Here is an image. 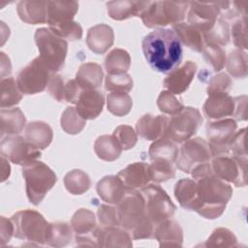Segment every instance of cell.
I'll use <instances>...</instances> for the list:
<instances>
[{
  "label": "cell",
  "mask_w": 248,
  "mask_h": 248,
  "mask_svg": "<svg viewBox=\"0 0 248 248\" xmlns=\"http://www.w3.org/2000/svg\"><path fill=\"white\" fill-rule=\"evenodd\" d=\"M130 66V54L122 48H114L106 56L105 69L108 75H120L127 73Z\"/></svg>",
  "instance_id": "obj_35"
},
{
  "label": "cell",
  "mask_w": 248,
  "mask_h": 248,
  "mask_svg": "<svg viewBox=\"0 0 248 248\" xmlns=\"http://www.w3.org/2000/svg\"><path fill=\"white\" fill-rule=\"evenodd\" d=\"M94 150L100 159L112 162L120 156L123 149L112 135H104L95 140Z\"/></svg>",
  "instance_id": "obj_34"
},
{
  "label": "cell",
  "mask_w": 248,
  "mask_h": 248,
  "mask_svg": "<svg viewBox=\"0 0 248 248\" xmlns=\"http://www.w3.org/2000/svg\"><path fill=\"white\" fill-rule=\"evenodd\" d=\"M247 17H240L236 19L230 32L232 42L239 49L247 48Z\"/></svg>",
  "instance_id": "obj_52"
},
{
  "label": "cell",
  "mask_w": 248,
  "mask_h": 248,
  "mask_svg": "<svg viewBox=\"0 0 248 248\" xmlns=\"http://www.w3.org/2000/svg\"><path fill=\"white\" fill-rule=\"evenodd\" d=\"M116 208L119 226L126 230L133 239L153 237L155 226L147 215L144 200L140 191L127 189L126 195Z\"/></svg>",
  "instance_id": "obj_3"
},
{
  "label": "cell",
  "mask_w": 248,
  "mask_h": 248,
  "mask_svg": "<svg viewBox=\"0 0 248 248\" xmlns=\"http://www.w3.org/2000/svg\"><path fill=\"white\" fill-rule=\"evenodd\" d=\"M205 247H234L237 246L235 235L228 229L217 228L209 235L205 243Z\"/></svg>",
  "instance_id": "obj_46"
},
{
  "label": "cell",
  "mask_w": 248,
  "mask_h": 248,
  "mask_svg": "<svg viewBox=\"0 0 248 248\" xmlns=\"http://www.w3.org/2000/svg\"><path fill=\"white\" fill-rule=\"evenodd\" d=\"M151 180L156 183L165 182L169 179H171L175 175V170L172 166V163L166 160H151L149 165Z\"/></svg>",
  "instance_id": "obj_45"
},
{
  "label": "cell",
  "mask_w": 248,
  "mask_h": 248,
  "mask_svg": "<svg viewBox=\"0 0 248 248\" xmlns=\"http://www.w3.org/2000/svg\"><path fill=\"white\" fill-rule=\"evenodd\" d=\"M140 192L143 197L147 215L154 226L173 216L176 206L159 185H145Z\"/></svg>",
  "instance_id": "obj_8"
},
{
  "label": "cell",
  "mask_w": 248,
  "mask_h": 248,
  "mask_svg": "<svg viewBox=\"0 0 248 248\" xmlns=\"http://www.w3.org/2000/svg\"><path fill=\"white\" fill-rule=\"evenodd\" d=\"M202 52L205 61L213 68L215 72H219L224 68L227 57L226 52L222 46L204 43Z\"/></svg>",
  "instance_id": "obj_44"
},
{
  "label": "cell",
  "mask_w": 248,
  "mask_h": 248,
  "mask_svg": "<svg viewBox=\"0 0 248 248\" xmlns=\"http://www.w3.org/2000/svg\"><path fill=\"white\" fill-rule=\"evenodd\" d=\"M11 220L14 224V235L37 245H46L50 223L38 211L25 209L15 213Z\"/></svg>",
  "instance_id": "obj_4"
},
{
  "label": "cell",
  "mask_w": 248,
  "mask_h": 248,
  "mask_svg": "<svg viewBox=\"0 0 248 248\" xmlns=\"http://www.w3.org/2000/svg\"><path fill=\"white\" fill-rule=\"evenodd\" d=\"M157 106L162 112L170 115L176 114L184 108V106L170 91H162L160 93L157 99Z\"/></svg>",
  "instance_id": "obj_50"
},
{
  "label": "cell",
  "mask_w": 248,
  "mask_h": 248,
  "mask_svg": "<svg viewBox=\"0 0 248 248\" xmlns=\"http://www.w3.org/2000/svg\"><path fill=\"white\" fill-rule=\"evenodd\" d=\"M232 86L230 77L225 73H220L210 78L207 86V94L212 92H228Z\"/></svg>",
  "instance_id": "obj_55"
},
{
  "label": "cell",
  "mask_w": 248,
  "mask_h": 248,
  "mask_svg": "<svg viewBox=\"0 0 248 248\" xmlns=\"http://www.w3.org/2000/svg\"><path fill=\"white\" fill-rule=\"evenodd\" d=\"M169 118L166 115H142L136 124L137 133L140 137L147 140H156L165 137Z\"/></svg>",
  "instance_id": "obj_20"
},
{
  "label": "cell",
  "mask_w": 248,
  "mask_h": 248,
  "mask_svg": "<svg viewBox=\"0 0 248 248\" xmlns=\"http://www.w3.org/2000/svg\"><path fill=\"white\" fill-rule=\"evenodd\" d=\"M19 18L28 24L46 23L47 1H19L16 6Z\"/></svg>",
  "instance_id": "obj_27"
},
{
  "label": "cell",
  "mask_w": 248,
  "mask_h": 248,
  "mask_svg": "<svg viewBox=\"0 0 248 248\" xmlns=\"http://www.w3.org/2000/svg\"><path fill=\"white\" fill-rule=\"evenodd\" d=\"M113 30L110 26L101 23L91 27L87 32L86 45L96 54H104L112 46Z\"/></svg>",
  "instance_id": "obj_23"
},
{
  "label": "cell",
  "mask_w": 248,
  "mask_h": 248,
  "mask_svg": "<svg viewBox=\"0 0 248 248\" xmlns=\"http://www.w3.org/2000/svg\"><path fill=\"white\" fill-rule=\"evenodd\" d=\"M211 168L213 172L226 182L233 183L237 187L246 185L247 158H238L231 154L212 157Z\"/></svg>",
  "instance_id": "obj_12"
},
{
  "label": "cell",
  "mask_w": 248,
  "mask_h": 248,
  "mask_svg": "<svg viewBox=\"0 0 248 248\" xmlns=\"http://www.w3.org/2000/svg\"><path fill=\"white\" fill-rule=\"evenodd\" d=\"M174 197L183 208L193 211L196 201V181L190 178L178 180L174 187Z\"/></svg>",
  "instance_id": "obj_36"
},
{
  "label": "cell",
  "mask_w": 248,
  "mask_h": 248,
  "mask_svg": "<svg viewBox=\"0 0 248 248\" xmlns=\"http://www.w3.org/2000/svg\"><path fill=\"white\" fill-rule=\"evenodd\" d=\"M236 111V98L228 92L208 93V98L203 105L204 114L212 120L234 117Z\"/></svg>",
  "instance_id": "obj_17"
},
{
  "label": "cell",
  "mask_w": 248,
  "mask_h": 248,
  "mask_svg": "<svg viewBox=\"0 0 248 248\" xmlns=\"http://www.w3.org/2000/svg\"><path fill=\"white\" fill-rule=\"evenodd\" d=\"M153 237L158 240L160 247H181L183 231L177 222L168 219L155 226Z\"/></svg>",
  "instance_id": "obj_22"
},
{
  "label": "cell",
  "mask_w": 248,
  "mask_h": 248,
  "mask_svg": "<svg viewBox=\"0 0 248 248\" xmlns=\"http://www.w3.org/2000/svg\"><path fill=\"white\" fill-rule=\"evenodd\" d=\"M72 226L65 222L50 223L46 245L52 247H63L69 244L73 238Z\"/></svg>",
  "instance_id": "obj_37"
},
{
  "label": "cell",
  "mask_w": 248,
  "mask_h": 248,
  "mask_svg": "<svg viewBox=\"0 0 248 248\" xmlns=\"http://www.w3.org/2000/svg\"><path fill=\"white\" fill-rule=\"evenodd\" d=\"M26 195L31 203L38 205L57 181L54 171L41 161H33L22 168Z\"/></svg>",
  "instance_id": "obj_5"
},
{
  "label": "cell",
  "mask_w": 248,
  "mask_h": 248,
  "mask_svg": "<svg viewBox=\"0 0 248 248\" xmlns=\"http://www.w3.org/2000/svg\"><path fill=\"white\" fill-rule=\"evenodd\" d=\"M117 176L126 189L142 188L151 180L149 165L143 162H135L120 170Z\"/></svg>",
  "instance_id": "obj_21"
},
{
  "label": "cell",
  "mask_w": 248,
  "mask_h": 248,
  "mask_svg": "<svg viewBox=\"0 0 248 248\" xmlns=\"http://www.w3.org/2000/svg\"><path fill=\"white\" fill-rule=\"evenodd\" d=\"M197 64L191 60L186 61L179 68L172 70L164 79L163 84L172 94H182L190 86L195 74Z\"/></svg>",
  "instance_id": "obj_18"
},
{
  "label": "cell",
  "mask_w": 248,
  "mask_h": 248,
  "mask_svg": "<svg viewBox=\"0 0 248 248\" xmlns=\"http://www.w3.org/2000/svg\"><path fill=\"white\" fill-rule=\"evenodd\" d=\"M65 85L64 79L59 75H52L48 83V92L49 94L57 101H65Z\"/></svg>",
  "instance_id": "obj_56"
},
{
  "label": "cell",
  "mask_w": 248,
  "mask_h": 248,
  "mask_svg": "<svg viewBox=\"0 0 248 248\" xmlns=\"http://www.w3.org/2000/svg\"><path fill=\"white\" fill-rule=\"evenodd\" d=\"M99 197L110 204H118L126 195L127 189L117 175L103 177L96 186Z\"/></svg>",
  "instance_id": "obj_24"
},
{
  "label": "cell",
  "mask_w": 248,
  "mask_h": 248,
  "mask_svg": "<svg viewBox=\"0 0 248 248\" xmlns=\"http://www.w3.org/2000/svg\"><path fill=\"white\" fill-rule=\"evenodd\" d=\"M133 100L126 92H110L107 97V108L116 116L128 114L132 108Z\"/></svg>",
  "instance_id": "obj_40"
},
{
  "label": "cell",
  "mask_w": 248,
  "mask_h": 248,
  "mask_svg": "<svg viewBox=\"0 0 248 248\" xmlns=\"http://www.w3.org/2000/svg\"><path fill=\"white\" fill-rule=\"evenodd\" d=\"M1 56V78H4L5 75H10L11 74V63H10V58L4 53H0Z\"/></svg>",
  "instance_id": "obj_60"
},
{
  "label": "cell",
  "mask_w": 248,
  "mask_h": 248,
  "mask_svg": "<svg viewBox=\"0 0 248 248\" xmlns=\"http://www.w3.org/2000/svg\"><path fill=\"white\" fill-rule=\"evenodd\" d=\"M236 98V111L234 118L237 120H245L247 116L246 108H247V96L243 95Z\"/></svg>",
  "instance_id": "obj_59"
},
{
  "label": "cell",
  "mask_w": 248,
  "mask_h": 248,
  "mask_svg": "<svg viewBox=\"0 0 248 248\" xmlns=\"http://www.w3.org/2000/svg\"><path fill=\"white\" fill-rule=\"evenodd\" d=\"M104 73L102 67L93 62L82 64L76 76V80L83 89H98L103 82Z\"/></svg>",
  "instance_id": "obj_31"
},
{
  "label": "cell",
  "mask_w": 248,
  "mask_h": 248,
  "mask_svg": "<svg viewBox=\"0 0 248 248\" xmlns=\"http://www.w3.org/2000/svg\"><path fill=\"white\" fill-rule=\"evenodd\" d=\"M24 138L39 149L46 148L53 138L51 127L44 121H32L26 125Z\"/></svg>",
  "instance_id": "obj_30"
},
{
  "label": "cell",
  "mask_w": 248,
  "mask_h": 248,
  "mask_svg": "<svg viewBox=\"0 0 248 248\" xmlns=\"http://www.w3.org/2000/svg\"><path fill=\"white\" fill-rule=\"evenodd\" d=\"M105 88L109 92H129L133 88V79L127 73L120 75H107Z\"/></svg>",
  "instance_id": "obj_47"
},
{
  "label": "cell",
  "mask_w": 248,
  "mask_h": 248,
  "mask_svg": "<svg viewBox=\"0 0 248 248\" xmlns=\"http://www.w3.org/2000/svg\"><path fill=\"white\" fill-rule=\"evenodd\" d=\"M71 226L76 233L78 246L99 247V230L95 214L87 208H79L71 220Z\"/></svg>",
  "instance_id": "obj_15"
},
{
  "label": "cell",
  "mask_w": 248,
  "mask_h": 248,
  "mask_svg": "<svg viewBox=\"0 0 248 248\" xmlns=\"http://www.w3.org/2000/svg\"><path fill=\"white\" fill-rule=\"evenodd\" d=\"M64 185L73 195H81L91 186V180L86 172L81 170H73L64 177Z\"/></svg>",
  "instance_id": "obj_38"
},
{
  "label": "cell",
  "mask_w": 248,
  "mask_h": 248,
  "mask_svg": "<svg viewBox=\"0 0 248 248\" xmlns=\"http://www.w3.org/2000/svg\"><path fill=\"white\" fill-rule=\"evenodd\" d=\"M237 124L232 118H224L208 122L206 137L212 157L230 154L229 143L236 132Z\"/></svg>",
  "instance_id": "obj_14"
},
{
  "label": "cell",
  "mask_w": 248,
  "mask_h": 248,
  "mask_svg": "<svg viewBox=\"0 0 248 248\" xmlns=\"http://www.w3.org/2000/svg\"><path fill=\"white\" fill-rule=\"evenodd\" d=\"M112 136L116 139V140L118 141V143L120 144L123 150H128L133 148L138 141L137 133L129 125L118 126L114 130Z\"/></svg>",
  "instance_id": "obj_51"
},
{
  "label": "cell",
  "mask_w": 248,
  "mask_h": 248,
  "mask_svg": "<svg viewBox=\"0 0 248 248\" xmlns=\"http://www.w3.org/2000/svg\"><path fill=\"white\" fill-rule=\"evenodd\" d=\"M49 29L58 37L70 41L80 40L82 37V27L77 21H70L62 24H55L48 26Z\"/></svg>",
  "instance_id": "obj_48"
},
{
  "label": "cell",
  "mask_w": 248,
  "mask_h": 248,
  "mask_svg": "<svg viewBox=\"0 0 248 248\" xmlns=\"http://www.w3.org/2000/svg\"><path fill=\"white\" fill-rule=\"evenodd\" d=\"M35 43L40 59L52 73L60 71L65 63L68 42L55 35L49 28H39L35 32Z\"/></svg>",
  "instance_id": "obj_6"
},
{
  "label": "cell",
  "mask_w": 248,
  "mask_h": 248,
  "mask_svg": "<svg viewBox=\"0 0 248 248\" xmlns=\"http://www.w3.org/2000/svg\"><path fill=\"white\" fill-rule=\"evenodd\" d=\"M191 173L196 181L193 211L206 219L220 217L232 196V186L213 172L210 163L197 166Z\"/></svg>",
  "instance_id": "obj_1"
},
{
  "label": "cell",
  "mask_w": 248,
  "mask_h": 248,
  "mask_svg": "<svg viewBox=\"0 0 248 248\" xmlns=\"http://www.w3.org/2000/svg\"><path fill=\"white\" fill-rule=\"evenodd\" d=\"M172 30L177 35L180 43L197 52H202L204 45L202 34L188 23L180 22L172 26Z\"/></svg>",
  "instance_id": "obj_32"
},
{
  "label": "cell",
  "mask_w": 248,
  "mask_h": 248,
  "mask_svg": "<svg viewBox=\"0 0 248 248\" xmlns=\"http://www.w3.org/2000/svg\"><path fill=\"white\" fill-rule=\"evenodd\" d=\"M62 129L70 135H77L80 133L86 125V120L83 119L76 108L68 107L63 111L60 119Z\"/></svg>",
  "instance_id": "obj_42"
},
{
  "label": "cell",
  "mask_w": 248,
  "mask_h": 248,
  "mask_svg": "<svg viewBox=\"0 0 248 248\" xmlns=\"http://www.w3.org/2000/svg\"><path fill=\"white\" fill-rule=\"evenodd\" d=\"M188 24L202 34L209 31L220 16L218 2H189Z\"/></svg>",
  "instance_id": "obj_16"
},
{
  "label": "cell",
  "mask_w": 248,
  "mask_h": 248,
  "mask_svg": "<svg viewBox=\"0 0 248 248\" xmlns=\"http://www.w3.org/2000/svg\"><path fill=\"white\" fill-rule=\"evenodd\" d=\"M141 46L146 62L159 73H170L181 63L182 46L172 29H155L143 38Z\"/></svg>",
  "instance_id": "obj_2"
},
{
  "label": "cell",
  "mask_w": 248,
  "mask_h": 248,
  "mask_svg": "<svg viewBox=\"0 0 248 248\" xmlns=\"http://www.w3.org/2000/svg\"><path fill=\"white\" fill-rule=\"evenodd\" d=\"M1 138L18 135L26 124V118L18 108H1L0 110Z\"/></svg>",
  "instance_id": "obj_28"
},
{
  "label": "cell",
  "mask_w": 248,
  "mask_h": 248,
  "mask_svg": "<svg viewBox=\"0 0 248 248\" xmlns=\"http://www.w3.org/2000/svg\"><path fill=\"white\" fill-rule=\"evenodd\" d=\"M21 99L22 93L17 86L16 80L12 77L1 78V108H9L18 104Z\"/></svg>",
  "instance_id": "obj_39"
},
{
  "label": "cell",
  "mask_w": 248,
  "mask_h": 248,
  "mask_svg": "<svg viewBox=\"0 0 248 248\" xmlns=\"http://www.w3.org/2000/svg\"><path fill=\"white\" fill-rule=\"evenodd\" d=\"M203 41L206 44H213L217 46H225L230 41V27L226 20L218 18L213 27L202 34Z\"/></svg>",
  "instance_id": "obj_43"
},
{
  "label": "cell",
  "mask_w": 248,
  "mask_h": 248,
  "mask_svg": "<svg viewBox=\"0 0 248 248\" xmlns=\"http://www.w3.org/2000/svg\"><path fill=\"white\" fill-rule=\"evenodd\" d=\"M131 234L119 227H100L99 247H131L133 246Z\"/></svg>",
  "instance_id": "obj_29"
},
{
  "label": "cell",
  "mask_w": 248,
  "mask_h": 248,
  "mask_svg": "<svg viewBox=\"0 0 248 248\" xmlns=\"http://www.w3.org/2000/svg\"><path fill=\"white\" fill-rule=\"evenodd\" d=\"M1 156L14 164L25 166L41 157L39 148L21 136H6L0 144Z\"/></svg>",
  "instance_id": "obj_13"
},
{
  "label": "cell",
  "mask_w": 248,
  "mask_h": 248,
  "mask_svg": "<svg viewBox=\"0 0 248 248\" xmlns=\"http://www.w3.org/2000/svg\"><path fill=\"white\" fill-rule=\"evenodd\" d=\"M14 235V224L11 219H7L4 216L0 218V237L1 245L4 246L10 241L11 237Z\"/></svg>",
  "instance_id": "obj_58"
},
{
  "label": "cell",
  "mask_w": 248,
  "mask_h": 248,
  "mask_svg": "<svg viewBox=\"0 0 248 248\" xmlns=\"http://www.w3.org/2000/svg\"><path fill=\"white\" fill-rule=\"evenodd\" d=\"M78 10L77 1H47L48 26L73 21Z\"/></svg>",
  "instance_id": "obj_25"
},
{
  "label": "cell",
  "mask_w": 248,
  "mask_h": 248,
  "mask_svg": "<svg viewBox=\"0 0 248 248\" xmlns=\"http://www.w3.org/2000/svg\"><path fill=\"white\" fill-rule=\"evenodd\" d=\"M97 215L102 227H120L116 207L101 204L98 208Z\"/></svg>",
  "instance_id": "obj_53"
},
{
  "label": "cell",
  "mask_w": 248,
  "mask_h": 248,
  "mask_svg": "<svg viewBox=\"0 0 248 248\" xmlns=\"http://www.w3.org/2000/svg\"><path fill=\"white\" fill-rule=\"evenodd\" d=\"M105 98L97 89H83L76 102V109L85 120L95 119L102 112Z\"/></svg>",
  "instance_id": "obj_19"
},
{
  "label": "cell",
  "mask_w": 248,
  "mask_h": 248,
  "mask_svg": "<svg viewBox=\"0 0 248 248\" xmlns=\"http://www.w3.org/2000/svg\"><path fill=\"white\" fill-rule=\"evenodd\" d=\"M220 7V16L222 19H232L234 17L240 16V17H247V1H241V2H229V1H222L218 2Z\"/></svg>",
  "instance_id": "obj_49"
},
{
  "label": "cell",
  "mask_w": 248,
  "mask_h": 248,
  "mask_svg": "<svg viewBox=\"0 0 248 248\" xmlns=\"http://www.w3.org/2000/svg\"><path fill=\"white\" fill-rule=\"evenodd\" d=\"M1 162H2V172H1V181L4 182L9 176H10V172H11V168H10V164L8 162V159H6L5 157L1 156Z\"/></svg>",
  "instance_id": "obj_61"
},
{
  "label": "cell",
  "mask_w": 248,
  "mask_h": 248,
  "mask_svg": "<svg viewBox=\"0 0 248 248\" xmlns=\"http://www.w3.org/2000/svg\"><path fill=\"white\" fill-rule=\"evenodd\" d=\"M212 159L208 142L202 138L189 139L183 141L176 158V167L186 173L199 165L209 163Z\"/></svg>",
  "instance_id": "obj_11"
},
{
  "label": "cell",
  "mask_w": 248,
  "mask_h": 248,
  "mask_svg": "<svg viewBox=\"0 0 248 248\" xmlns=\"http://www.w3.org/2000/svg\"><path fill=\"white\" fill-rule=\"evenodd\" d=\"M51 76L52 73L38 56L19 72L16 83L22 94L34 95L46 89Z\"/></svg>",
  "instance_id": "obj_10"
},
{
  "label": "cell",
  "mask_w": 248,
  "mask_h": 248,
  "mask_svg": "<svg viewBox=\"0 0 248 248\" xmlns=\"http://www.w3.org/2000/svg\"><path fill=\"white\" fill-rule=\"evenodd\" d=\"M248 58L247 53L242 49H234L230 52L226 60L228 72L236 78H244L247 76Z\"/></svg>",
  "instance_id": "obj_41"
},
{
  "label": "cell",
  "mask_w": 248,
  "mask_h": 248,
  "mask_svg": "<svg viewBox=\"0 0 248 248\" xmlns=\"http://www.w3.org/2000/svg\"><path fill=\"white\" fill-rule=\"evenodd\" d=\"M148 155L150 160H166L173 164L178 155V148L176 146V142L167 137H162L154 140L150 145Z\"/></svg>",
  "instance_id": "obj_33"
},
{
  "label": "cell",
  "mask_w": 248,
  "mask_h": 248,
  "mask_svg": "<svg viewBox=\"0 0 248 248\" xmlns=\"http://www.w3.org/2000/svg\"><path fill=\"white\" fill-rule=\"evenodd\" d=\"M245 137L246 128H243L238 132H235V134L233 135L229 143V150L231 155L238 158H247Z\"/></svg>",
  "instance_id": "obj_54"
},
{
  "label": "cell",
  "mask_w": 248,
  "mask_h": 248,
  "mask_svg": "<svg viewBox=\"0 0 248 248\" xmlns=\"http://www.w3.org/2000/svg\"><path fill=\"white\" fill-rule=\"evenodd\" d=\"M150 1H109L107 3L108 16L115 20H123L133 16H140Z\"/></svg>",
  "instance_id": "obj_26"
},
{
  "label": "cell",
  "mask_w": 248,
  "mask_h": 248,
  "mask_svg": "<svg viewBox=\"0 0 248 248\" xmlns=\"http://www.w3.org/2000/svg\"><path fill=\"white\" fill-rule=\"evenodd\" d=\"M202 123V116L197 108L184 107L179 112L169 118L165 137L174 142H183L191 139Z\"/></svg>",
  "instance_id": "obj_9"
},
{
  "label": "cell",
  "mask_w": 248,
  "mask_h": 248,
  "mask_svg": "<svg viewBox=\"0 0 248 248\" xmlns=\"http://www.w3.org/2000/svg\"><path fill=\"white\" fill-rule=\"evenodd\" d=\"M83 88L78 83L76 79H70L65 85V102L76 104L79 94Z\"/></svg>",
  "instance_id": "obj_57"
},
{
  "label": "cell",
  "mask_w": 248,
  "mask_h": 248,
  "mask_svg": "<svg viewBox=\"0 0 248 248\" xmlns=\"http://www.w3.org/2000/svg\"><path fill=\"white\" fill-rule=\"evenodd\" d=\"M188 8L189 2L150 1L141 13L140 18L148 28L174 25L184 19Z\"/></svg>",
  "instance_id": "obj_7"
}]
</instances>
